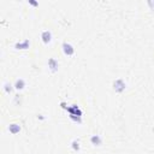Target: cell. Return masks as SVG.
<instances>
[{
  "mask_svg": "<svg viewBox=\"0 0 154 154\" xmlns=\"http://www.w3.org/2000/svg\"><path fill=\"white\" fill-rule=\"evenodd\" d=\"M112 87H113V90H115L116 93L121 94V93L124 92L125 89H127V83H125V81L123 78H117V79L113 81Z\"/></svg>",
  "mask_w": 154,
  "mask_h": 154,
  "instance_id": "6da1fadb",
  "label": "cell"
},
{
  "mask_svg": "<svg viewBox=\"0 0 154 154\" xmlns=\"http://www.w3.org/2000/svg\"><path fill=\"white\" fill-rule=\"evenodd\" d=\"M61 48H63V53L67 57H71V55L75 54V47H73L70 42H67V41L63 42Z\"/></svg>",
  "mask_w": 154,
  "mask_h": 154,
  "instance_id": "7a4b0ae2",
  "label": "cell"
},
{
  "mask_svg": "<svg viewBox=\"0 0 154 154\" xmlns=\"http://www.w3.org/2000/svg\"><path fill=\"white\" fill-rule=\"evenodd\" d=\"M66 111L69 112L70 115H75V116H79V117H82V116H83V112L81 111V108H79L77 105L67 106V107H66Z\"/></svg>",
  "mask_w": 154,
  "mask_h": 154,
  "instance_id": "3957f363",
  "label": "cell"
},
{
  "mask_svg": "<svg viewBox=\"0 0 154 154\" xmlns=\"http://www.w3.org/2000/svg\"><path fill=\"white\" fill-rule=\"evenodd\" d=\"M48 69L51 70V72L55 73L59 69V61L55 58H49L48 59Z\"/></svg>",
  "mask_w": 154,
  "mask_h": 154,
  "instance_id": "277c9868",
  "label": "cell"
},
{
  "mask_svg": "<svg viewBox=\"0 0 154 154\" xmlns=\"http://www.w3.org/2000/svg\"><path fill=\"white\" fill-rule=\"evenodd\" d=\"M30 47V41L28 39L23 40V41H18L15 43V48L16 49H19V51H23V49H28Z\"/></svg>",
  "mask_w": 154,
  "mask_h": 154,
  "instance_id": "5b68a950",
  "label": "cell"
},
{
  "mask_svg": "<svg viewBox=\"0 0 154 154\" xmlns=\"http://www.w3.org/2000/svg\"><path fill=\"white\" fill-rule=\"evenodd\" d=\"M41 40L45 45H48L52 41V31L51 30H43L41 33Z\"/></svg>",
  "mask_w": 154,
  "mask_h": 154,
  "instance_id": "8992f818",
  "label": "cell"
},
{
  "mask_svg": "<svg viewBox=\"0 0 154 154\" xmlns=\"http://www.w3.org/2000/svg\"><path fill=\"white\" fill-rule=\"evenodd\" d=\"M9 131H10V134H12V135H17V134H19L21 133V130H22V127L19 124H17V123H11L9 125Z\"/></svg>",
  "mask_w": 154,
  "mask_h": 154,
  "instance_id": "52a82bcc",
  "label": "cell"
},
{
  "mask_svg": "<svg viewBox=\"0 0 154 154\" xmlns=\"http://www.w3.org/2000/svg\"><path fill=\"white\" fill-rule=\"evenodd\" d=\"M25 85H27V83H25L24 78H17L16 82L13 83V87L16 90H23L25 88Z\"/></svg>",
  "mask_w": 154,
  "mask_h": 154,
  "instance_id": "ba28073f",
  "label": "cell"
},
{
  "mask_svg": "<svg viewBox=\"0 0 154 154\" xmlns=\"http://www.w3.org/2000/svg\"><path fill=\"white\" fill-rule=\"evenodd\" d=\"M90 143L95 147H100L102 145V137L100 135H92L90 136Z\"/></svg>",
  "mask_w": 154,
  "mask_h": 154,
  "instance_id": "9c48e42d",
  "label": "cell"
},
{
  "mask_svg": "<svg viewBox=\"0 0 154 154\" xmlns=\"http://www.w3.org/2000/svg\"><path fill=\"white\" fill-rule=\"evenodd\" d=\"M71 148L75 152H78L79 149H81V145H79V140L75 139V140H72L71 141Z\"/></svg>",
  "mask_w": 154,
  "mask_h": 154,
  "instance_id": "30bf717a",
  "label": "cell"
},
{
  "mask_svg": "<svg viewBox=\"0 0 154 154\" xmlns=\"http://www.w3.org/2000/svg\"><path fill=\"white\" fill-rule=\"evenodd\" d=\"M13 89H15V87L11 83H9V82H5L4 83V90H5V93L11 94V93L13 92Z\"/></svg>",
  "mask_w": 154,
  "mask_h": 154,
  "instance_id": "8fae6325",
  "label": "cell"
},
{
  "mask_svg": "<svg viewBox=\"0 0 154 154\" xmlns=\"http://www.w3.org/2000/svg\"><path fill=\"white\" fill-rule=\"evenodd\" d=\"M69 117H70L71 121L76 122V123H78V124H81V123H82V117H79V116H75V115H70Z\"/></svg>",
  "mask_w": 154,
  "mask_h": 154,
  "instance_id": "7c38bea8",
  "label": "cell"
},
{
  "mask_svg": "<svg viewBox=\"0 0 154 154\" xmlns=\"http://www.w3.org/2000/svg\"><path fill=\"white\" fill-rule=\"evenodd\" d=\"M147 4H148V6L151 7V10H153V11H154V1H153V0H148Z\"/></svg>",
  "mask_w": 154,
  "mask_h": 154,
  "instance_id": "4fadbf2b",
  "label": "cell"
},
{
  "mask_svg": "<svg viewBox=\"0 0 154 154\" xmlns=\"http://www.w3.org/2000/svg\"><path fill=\"white\" fill-rule=\"evenodd\" d=\"M29 4L33 5V6H39V3L37 1H34V0H29Z\"/></svg>",
  "mask_w": 154,
  "mask_h": 154,
  "instance_id": "5bb4252c",
  "label": "cell"
},
{
  "mask_svg": "<svg viewBox=\"0 0 154 154\" xmlns=\"http://www.w3.org/2000/svg\"><path fill=\"white\" fill-rule=\"evenodd\" d=\"M60 106H61V108H64V110H66V104H65V102H60Z\"/></svg>",
  "mask_w": 154,
  "mask_h": 154,
  "instance_id": "9a60e30c",
  "label": "cell"
}]
</instances>
